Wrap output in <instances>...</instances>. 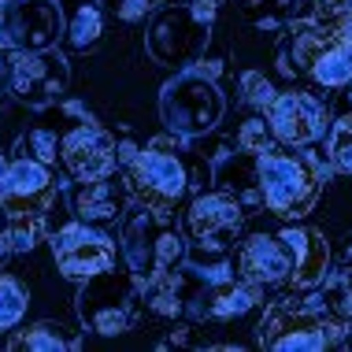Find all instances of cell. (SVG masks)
Wrapping results in <instances>:
<instances>
[{
    "label": "cell",
    "mask_w": 352,
    "mask_h": 352,
    "mask_svg": "<svg viewBox=\"0 0 352 352\" xmlns=\"http://www.w3.org/2000/svg\"><path fill=\"white\" fill-rule=\"evenodd\" d=\"M71 208L82 223H116L126 212V197H130V186L126 178L119 182V175H104V178H74L71 186Z\"/></svg>",
    "instance_id": "obj_16"
},
{
    "label": "cell",
    "mask_w": 352,
    "mask_h": 352,
    "mask_svg": "<svg viewBox=\"0 0 352 352\" xmlns=\"http://www.w3.org/2000/svg\"><path fill=\"white\" fill-rule=\"evenodd\" d=\"M26 304H30V293H26L12 274L0 271V334L12 330L15 322L26 316Z\"/></svg>",
    "instance_id": "obj_21"
},
{
    "label": "cell",
    "mask_w": 352,
    "mask_h": 352,
    "mask_svg": "<svg viewBox=\"0 0 352 352\" xmlns=\"http://www.w3.org/2000/svg\"><path fill=\"white\" fill-rule=\"evenodd\" d=\"M223 111V93L204 71H182L175 82L164 85V97H160V116L178 138H204L208 130H215Z\"/></svg>",
    "instance_id": "obj_6"
},
{
    "label": "cell",
    "mask_w": 352,
    "mask_h": 352,
    "mask_svg": "<svg viewBox=\"0 0 352 352\" xmlns=\"http://www.w3.org/2000/svg\"><path fill=\"white\" fill-rule=\"evenodd\" d=\"M322 304H327L338 319L352 322V263L341 267L338 274H330L327 289H322Z\"/></svg>",
    "instance_id": "obj_22"
},
{
    "label": "cell",
    "mask_w": 352,
    "mask_h": 352,
    "mask_svg": "<svg viewBox=\"0 0 352 352\" xmlns=\"http://www.w3.org/2000/svg\"><path fill=\"white\" fill-rule=\"evenodd\" d=\"M122 256H126L130 271L141 282H148L178 271L189 260V249L175 226V215H160L134 201L130 212H122Z\"/></svg>",
    "instance_id": "obj_2"
},
{
    "label": "cell",
    "mask_w": 352,
    "mask_h": 352,
    "mask_svg": "<svg viewBox=\"0 0 352 352\" xmlns=\"http://www.w3.org/2000/svg\"><path fill=\"white\" fill-rule=\"evenodd\" d=\"M308 74L319 85H327V89H334V85H349L352 82V34L334 37V41L319 52V60L311 63Z\"/></svg>",
    "instance_id": "obj_18"
},
{
    "label": "cell",
    "mask_w": 352,
    "mask_h": 352,
    "mask_svg": "<svg viewBox=\"0 0 352 352\" xmlns=\"http://www.w3.org/2000/svg\"><path fill=\"white\" fill-rule=\"evenodd\" d=\"M237 278L252 282L256 289L289 285L293 278V252L282 241V234H249L237 245Z\"/></svg>",
    "instance_id": "obj_13"
},
{
    "label": "cell",
    "mask_w": 352,
    "mask_h": 352,
    "mask_svg": "<svg viewBox=\"0 0 352 352\" xmlns=\"http://www.w3.org/2000/svg\"><path fill=\"white\" fill-rule=\"evenodd\" d=\"M60 160L71 170V178H104L119 170V145L100 126H74L60 141Z\"/></svg>",
    "instance_id": "obj_15"
},
{
    "label": "cell",
    "mask_w": 352,
    "mask_h": 352,
    "mask_svg": "<svg viewBox=\"0 0 352 352\" xmlns=\"http://www.w3.org/2000/svg\"><path fill=\"white\" fill-rule=\"evenodd\" d=\"M71 71L56 49H37V52H15L12 67V93L26 108H49V104L67 89Z\"/></svg>",
    "instance_id": "obj_12"
},
{
    "label": "cell",
    "mask_w": 352,
    "mask_h": 352,
    "mask_svg": "<svg viewBox=\"0 0 352 352\" xmlns=\"http://www.w3.org/2000/svg\"><path fill=\"white\" fill-rule=\"evenodd\" d=\"M237 148L241 152H252V156H263V152L274 148V134H271V122L263 119H249L237 134Z\"/></svg>",
    "instance_id": "obj_25"
},
{
    "label": "cell",
    "mask_w": 352,
    "mask_h": 352,
    "mask_svg": "<svg viewBox=\"0 0 352 352\" xmlns=\"http://www.w3.org/2000/svg\"><path fill=\"white\" fill-rule=\"evenodd\" d=\"M241 93H245V104L249 108H260V111H267L271 104H274V89H271V82L263 78V74H256V71H249L241 78Z\"/></svg>",
    "instance_id": "obj_26"
},
{
    "label": "cell",
    "mask_w": 352,
    "mask_h": 352,
    "mask_svg": "<svg viewBox=\"0 0 352 352\" xmlns=\"http://www.w3.org/2000/svg\"><path fill=\"white\" fill-rule=\"evenodd\" d=\"M245 204L234 193H201L186 208V234L204 260H226V249L241 237Z\"/></svg>",
    "instance_id": "obj_8"
},
{
    "label": "cell",
    "mask_w": 352,
    "mask_h": 352,
    "mask_svg": "<svg viewBox=\"0 0 352 352\" xmlns=\"http://www.w3.org/2000/svg\"><path fill=\"white\" fill-rule=\"evenodd\" d=\"M327 152H330V164H334L338 170H349L352 175V111H345V116L334 122Z\"/></svg>",
    "instance_id": "obj_23"
},
{
    "label": "cell",
    "mask_w": 352,
    "mask_h": 352,
    "mask_svg": "<svg viewBox=\"0 0 352 352\" xmlns=\"http://www.w3.org/2000/svg\"><path fill=\"white\" fill-rule=\"evenodd\" d=\"M63 37L60 0H4L0 8V41L15 52L52 49Z\"/></svg>",
    "instance_id": "obj_9"
},
{
    "label": "cell",
    "mask_w": 352,
    "mask_h": 352,
    "mask_svg": "<svg viewBox=\"0 0 352 352\" xmlns=\"http://www.w3.org/2000/svg\"><path fill=\"white\" fill-rule=\"evenodd\" d=\"M4 170H8V160H4V152H0V197H4Z\"/></svg>",
    "instance_id": "obj_28"
},
{
    "label": "cell",
    "mask_w": 352,
    "mask_h": 352,
    "mask_svg": "<svg viewBox=\"0 0 352 352\" xmlns=\"http://www.w3.org/2000/svg\"><path fill=\"white\" fill-rule=\"evenodd\" d=\"M126 186L138 204L160 215H175L178 201L189 189V167L178 156V141L156 138L145 152H138L134 164L126 167Z\"/></svg>",
    "instance_id": "obj_5"
},
{
    "label": "cell",
    "mask_w": 352,
    "mask_h": 352,
    "mask_svg": "<svg viewBox=\"0 0 352 352\" xmlns=\"http://www.w3.org/2000/svg\"><path fill=\"white\" fill-rule=\"evenodd\" d=\"M349 322L338 319L322 304V297H304V300H274L267 316L260 319V345L263 349H304V352H322L345 341Z\"/></svg>",
    "instance_id": "obj_1"
},
{
    "label": "cell",
    "mask_w": 352,
    "mask_h": 352,
    "mask_svg": "<svg viewBox=\"0 0 352 352\" xmlns=\"http://www.w3.org/2000/svg\"><path fill=\"white\" fill-rule=\"evenodd\" d=\"M8 349H15V352H23V349L26 352H67V349H78V338L63 322H34V327L12 334Z\"/></svg>",
    "instance_id": "obj_19"
},
{
    "label": "cell",
    "mask_w": 352,
    "mask_h": 352,
    "mask_svg": "<svg viewBox=\"0 0 352 352\" xmlns=\"http://www.w3.org/2000/svg\"><path fill=\"white\" fill-rule=\"evenodd\" d=\"M256 182H260L267 212L282 219H300L316 208L322 193V164L311 152H263L256 156Z\"/></svg>",
    "instance_id": "obj_3"
},
{
    "label": "cell",
    "mask_w": 352,
    "mask_h": 352,
    "mask_svg": "<svg viewBox=\"0 0 352 352\" xmlns=\"http://www.w3.org/2000/svg\"><path fill=\"white\" fill-rule=\"evenodd\" d=\"M0 8H4V0H0Z\"/></svg>",
    "instance_id": "obj_29"
},
{
    "label": "cell",
    "mask_w": 352,
    "mask_h": 352,
    "mask_svg": "<svg viewBox=\"0 0 352 352\" xmlns=\"http://www.w3.org/2000/svg\"><path fill=\"white\" fill-rule=\"evenodd\" d=\"M208 45V19L193 4H167L152 15L145 34V52L156 63H193Z\"/></svg>",
    "instance_id": "obj_7"
},
{
    "label": "cell",
    "mask_w": 352,
    "mask_h": 352,
    "mask_svg": "<svg viewBox=\"0 0 352 352\" xmlns=\"http://www.w3.org/2000/svg\"><path fill=\"white\" fill-rule=\"evenodd\" d=\"M267 122L278 145H311L327 130V104L311 93H282L267 108Z\"/></svg>",
    "instance_id": "obj_14"
},
{
    "label": "cell",
    "mask_w": 352,
    "mask_h": 352,
    "mask_svg": "<svg viewBox=\"0 0 352 352\" xmlns=\"http://www.w3.org/2000/svg\"><path fill=\"white\" fill-rule=\"evenodd\" d=\"M145 300H141V278L130 271H100L93 278H85L78 293V319L93 334L116 338L126 334L130 327L141 319Z\"/></svg>",
    "instance_id": "obj_4"
},
{
    "label": "cell",
    "mask_w": 352,
    "mask_h": 352,
    "mask_svg": "<svg viewBox=\"0 0 352 352\" xmlns=\"http://www.w3.org/2000/svg\"><path fill=\"white\" fill-rule=\"evenodd\" d=\"M56 134L52 130H26L19 138V156H30V160H41V164H56Z\"/></svg>",
    "instance_id": "obj_24"
},
{
    "label": "cell",
    "mask_w": 352,
    "mask_h": 352,
    "mask_svg": "<svg viewBox=\"0 0 352 352\" xmlns=\"http://www.w3.org/2000/svg\"><path fill=\"white\" fill-rule=\"evenodd\" d=\"M278 234L293 252L289 285L293 289H311V285H319L327 267H330V249H327V241H322V234L308 230V226H285V230H278Z\"/></svg>",
    "instance_id": "obj_17"
},
{
    "label": "cell",
    "mask_w": 352,
    "mask_h": 352,
    "mask_svg": "<svg viewBox=\"0 0 352 352\" xmlns=\"http://www.w3.org/2000/svg\"><path fill=\"white\" fill-rule=\"evenodd\" d=\"M100 30H104V15H100V8H97V0H82L78 8H74V15H71V23H67V41H71V49H93V45L100 41Z\"/></svg>",
    "instance_id": "obj_20"
},
{
    "label": "cell",
    "mask_w": 352,
    "mask_h": 352,
    "mask_svg": "<svg viewBox=\"0 0 352 352\" xmlns=\"http://www.w3.org/2000/svg\"><path fill=\"white\" fill-rule=\"evenodd\" d=\"M52 260L67 278H93L100 271L116 267V241L100 230L97 223H71L52 237Z\"/></svg>",
    "instance_id": "obj_10"
},
{
    "label": "cell",
    "mask_w": 352,
    "mask_h": 352,
    "mask_svg": "<svg viewBox=\"0 0 352 352\" xmlns=\"http://www.w3.org/2000/svg\"><path fill=\"white\" fill-rule=\"evenodd\" d=\"M56 197H60V186H56V175L49 164L30 156L8 160L0 208H8L15 215H49Z\"/></svg>",
    "instance_id": "obj_11"
},
{
    "label": "cell",
    "mask_w": 352,
    "mask_h": 352,
    "mask_svg": "<svg viewBox=\"0 0 352 352\" xmlns=\"http://www.w3.org/2000/svg\"><path fill=\"white\" fill-rule=\"evenodd\" d=\"M12 67H15V49H8V45L0 41V97L12 89Z\"/></svg>",
    "instance_id": "obj_27"
}]
</instances>
